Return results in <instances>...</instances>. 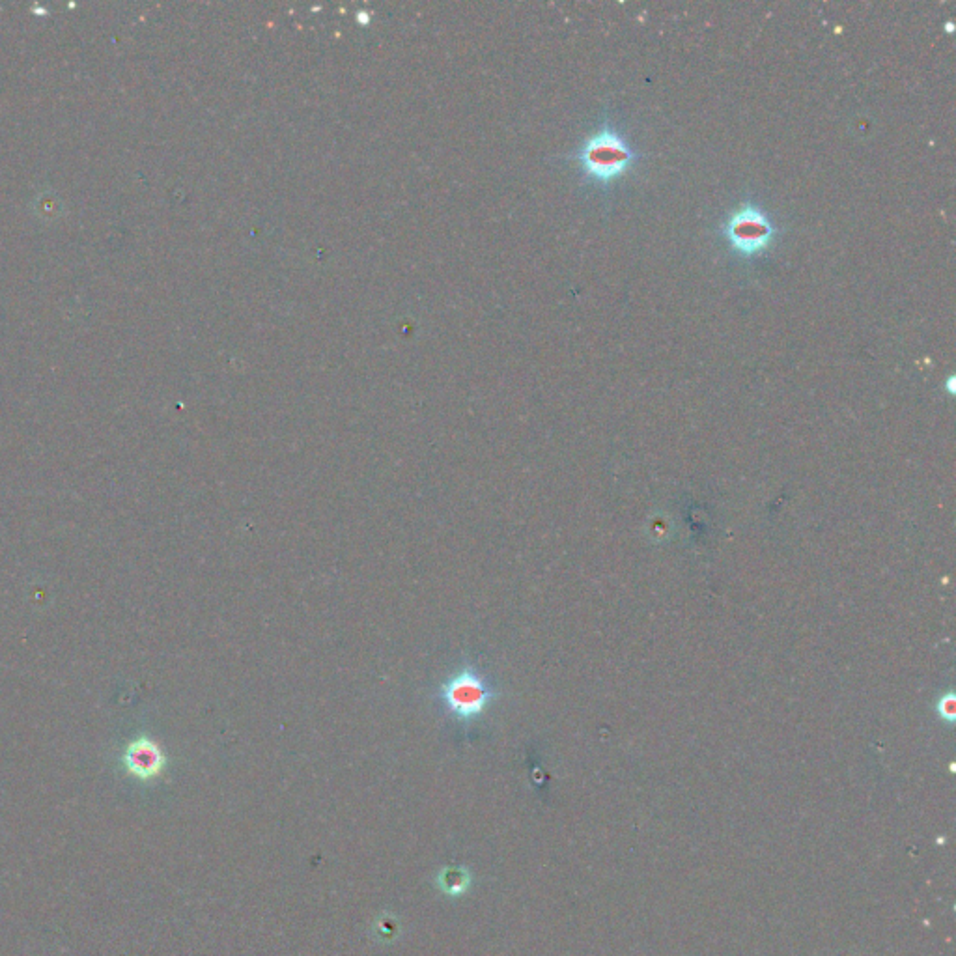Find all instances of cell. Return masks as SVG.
Masks as SVG:
<instances>
[{"label":"cell","instance_id":"6da1fadb","mask_svg":"<svg viewBox=\"0 0 956 956\" xmlns=\"http://www.w3.org/2000/svg\"><path fill=\"white\" fill-rule=\"evenodd\" d=\"M499 695L501 691L493 684L492 678L475 661H464L437 686L434 693L443 714L462 727L477 723Z\"/></svg>","mask_w":956,"mask_h":956},{"label":"cell","instance_id":"277c9868","mask_svg":"<svg viewBox=\"0 0 956 956\" xmlns=\"http://www.w3.org/2000/svg\"><path fill=\"white\" fill-rule=\"evenodd\" d=\"M124 766L127 772L142 781H150L163 774L167 766V757L161 746L150 738H137L127 746L124 753Z\"/></svg>","mask_w":956,"mask_h":956},{"label":"cell","instance_id":"3957f363","mask_svg":"<svg viewBox=\"0 0 956 956\" xmlns=\"http://www.w3.org/2000/svg\"><path fill=\"white\" fill-rule=\"evenodd\" d=\"M723 232L732 251L744 258H753L764 253L775 236V228L768 215L751 204L734 211Z\"/></svg>","mask_w":956,"mask_h":956},{"label":"cell","instance_id":"7a4b0ae2","mask_svg":"<svg viewBox=\"0 0 956 956\" xmlns=\"http://www.w3.org/2000/svg\"><path fill=\"white\" fill-rule=\"evenodd\" d=\"M637 157L639 155L633 152L632 146L611 127L594 133L577 154L585 176L604 185L626 174Z\"/></svg>","mask_w":956,"mask_h":956},{"label":"cell","instance_id":"5b68a950","mask_svg":"<svg viewBox=\"0 0 956 956\" xmlns=\"http://www.w3.org/2000/svg\"><path fill=\"white\" fill-rule=\"evenodd\" d=\"M449 874L452 878H449L447 874L441 876V886L447 891V893H452V895H458L462 893L465 887H467V876H465L462 871H450Z\"/></svg>","mask_w":956,"mask_h":956}]
</instances>
